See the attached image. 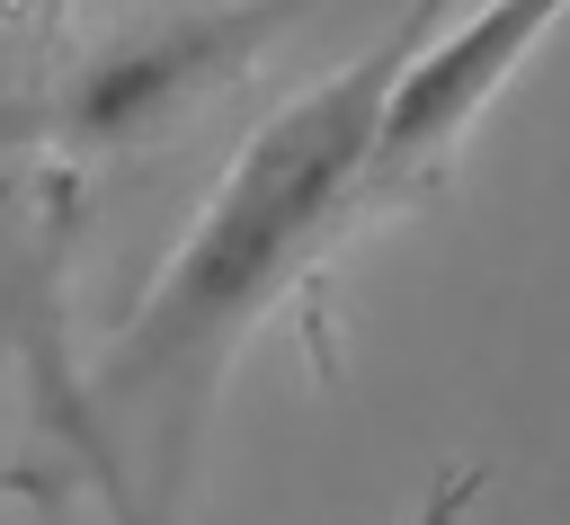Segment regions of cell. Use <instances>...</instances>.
Segmentation results:
<instances>
[{"instance_id": "6da1fadb", "label": "cell", "mask_w": 570, "mask_h": 525, "mask_svg": "<svg viewBox=\"0 0 570 525\" xmlns=\"http://www.w3.org/2000/svg\"><path fill=\"white\" fill-rule=\"evenodd\" d=\"M445 9L454 0H410L347 71L285 98L240 142L232 178L214 187V205L196 214V231L178 240V258L160 267V285L142 294V311L125 320L107 365L89 374V463L80 472L98 481L116 525H160L232 347L276 311V294L356 214H374V151H383L392 89H401L410 53L445 27Z\"/></svg>"}, {"instance_id": "7a4b0ae2", "label": "cell", "mask_w": 570, "mask_h": 525, "mask_svg": "<svg viewBox=\"0 0 570 525\" xmlns=\"http://www.w3.org/2000/svg\"><path fill=\"white\" fill-rule=\"evenodd\" d=\"M285 18H294V0H258V9H178V18L125 27V36H116L107 53H89L80 80L62 89V142L125 151L134 133H160L187 98H205L214 80H232Z\"/></svg>"}, {"instance_id": "3957f363", "label": "cell", "mask_w": 570, "mask_h": 525, "mask_svg": "<svg viewBox=\"0 0 570 525\" xmlns=\"http://www.w3.org/2000/svg\"><path fill=\"white\" fill-rule=\"evenodd\" d=\"M561 9L570 0H481V9H463L454 27H436L410 53V71L392 89V116H383V151H374V205H401V196L445 178L454 142L481 125V107L552 36Z\"/></svg>"}, {"instance_id": "277c9868", "label": "cell", "mask_w": 570, "mask_h": 525, "mask_svg": "<svg viewBox=\"0 0 570 525\" xmlns=\"http://www.w3.org/2000/svg\"><path fill=\"white\" fill-rule=\"evenodd\" d=\"M472 498H481V472H445V481L428 489V516H419V525H463Z\"/></svg>"}, {"instance_id": "5b68a950", "label": "cell", "mask_w": 570, "mask_h": 525, "mask_svg": "<svg viewBox=\"0 0 570 525\" xmlns=\"http://www.w3.org/2000/svg\"><path fill=\"white\" fill-rule=\"evenodd\" d=\"M9 27H18V53H36V36H45V0H9Z\"/></svg>"}]
</instances>
